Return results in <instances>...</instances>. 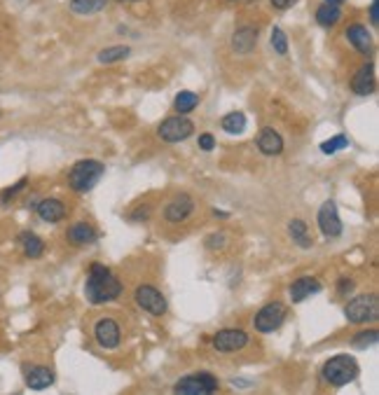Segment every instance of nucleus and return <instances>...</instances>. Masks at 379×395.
<instances>
[{
    "mask_svg": "<svg viewBox=\"0 0 379 395\" xmlns=\"http://www.w3.org/2000/svg\"><path fill=\"white\" fill-rule=\"evenodd\" d=\"M195 134V122L185 115H173V117H167L164 122L157 127V139L164 141V143H183L188 141L190 136Z\"/></svg>",
    "mask_w": 379,
    "mask_h": 395,
    "instance_id": "obj_6",
    "label": "nucleus"
},
{
    "mask_svg": "<svg viewBox=\"0 0 379 395\" xmlns=\"http://www.w3.org/2000/svg\"><path fill=\"white\" fill-rule=\"evenodd\" d=\"M134 300H136V304H138V309H143V311L150 313V316H164L169 309L167 297L162 295V290L157 288V285H150V283L136 285Z\"/></svg>",
    "mask_w": 379,
    "mask_h": 395,
    "instance_id": "obj_7",
    "label": "nucleus"
},
{
    "mask_svg": "<svg viewBox=\"0 0 379 395\" xmlns=\"http://www.w3.org/2000/svg\"><path fill=\"white\" fill-rule=\"evenodd\" d=\"M344 36H347L349 45H352L358 54L367 56V54H372V49H375L370 31H367V26H363V24H349L347 31H344Z\"/></svg>",
    "mask_w": 379,
    "mask_h": 395,
    "instance_id": "obj_14",
    "label": "nucleus"
},
{
    "mask_svg": "<svg viewBox=\"0 0 379 395\" xmlns=\"http://www.w3.org/2000/svg\"><path fill=\"white\" fill-rule=\"evenodd\" d=\"M36 213L40 215V220L49 222V225H56V222L64 220L68 211H66V204L61 202V199L47 197V199H42V202L36 206Z\"/></svg>",
    "mask_w": 379,
    "mask_h": 395,
    "instance_id": "obj_18",
    "label": "nucleus"
},
{
    "mask_svg": "<svg viewBox=\"0 0 379 395\" xmlns=\"http://www.w3.org/2000/svg\"><path fill=\"white\" fill-rule=\"evenodd\" d=\"M26 185H28V178H21L19 182H16V185L8 187V190H3V192H0V204H10V202H12V199L16 197V194L24 190Z\"/></svg>",
    "mask_w": 379,
    "mask_h": 395,
    "instance_id": "obj_31",
    "label": "nucleus"
},
{
    "mask_svg": "<svg viewBox=\"0 0 379 395\" xmlns=\"http://www.w3.org/2000/svg\"><path fill=\"white\" fill-rule=\"evenodd\" d=\"M288 232H291V239L299 248H312V237H309V227L304 220H299V217L291 220L288 222Z\"/></svg>",
    "mask_w": 379,
    "mask_h": 395,
    "instance_id": "obj_23",
    "label": "nucleus"
},
{
    "mask_svg": "<svg viewBox=\"0 0 379 395\" xmlns=\"http://www.w3.org/2000/svg\"><path fill=\"white\" fill-rule=\"evenodd\" d=\"M339 19H342V10H339V5L323 3L319 10H316V24L323 26V28H332Z\"/></svg>",
    "mask_w": 379,
    "mask_h": 395,
    "instance_id": "obj_24",
    "label": "nucleus"
},
{
    "mask_svg": "<svg viewBox=\"0 0 379 395\" xmlns=\"http://www.w3.org/2000/svg\"><path fill=\"white\" fill-rule=\"evenodd\" d=\"M258 45V26L253 24H246V26H239L230 38V47L234 54H251Z\"/></svg>",
    "mask_w": 379,
    "mask_h": 395,
    "instance_id": "obj_13",
    "label": "nucleus"
},
{
    "mask_svg": "<svg viewBox=\"0 0 379 395\" xmlns=\"http://www.w3.org/2000/svg\"><path fill=\"white\" fill-rule=\"evenodd\" d=\"M251 344V337L241 328H225L211 337V346L218 353H239Z\"/></svg>",
    "mask_w": 379,
    "mask_h": 395,
    "instance_id": "obj_10",
    "label": "nucleus"
},
{
    "mask_svg": "<svg viewBox=\"0 0 379 395\" xmlns=\"http://www.w3.org/2000/svg\"><path fill=\"white\" fill-rule=\"evenodd\" d=\"M316 220H319V230H321V234H323L326 239H337V237H342L344 225H342V220H339V213H337L335 202H330V199H328V202L321 204Z\"/></svg>",
    "mask_w": 379,
    "mask_h": 395,
    "instance_id": "obj_12",
    "label": "nucleus"
},
{
    "mask_svg": "<svg viewBox=\"0 0 379 395\" xmlns=\"http://www.w3.org/2000/svg\"><path fill=\"white\" fill-rule=\"evenodd\" d=\"M225 246H228V237H225V232L208 234V239H206V248L208 250H223Z\"/></svg>",
    "mask_w": 379,
    "mask_h": 395,
    "instance_id": "obj_33",
    "label": "nucleus"
},
{
    "mask_svg": "<svg viewBox=\"0 0 379 395\" xmlns=\"http://www.w3.org/2000/svg\"><path fill=\"white\" fill-rule=\"evenodd\" d=\"M197 106H199V96L195 91H180V94H176V99H173V108H176V112H180V115L192 112Z\"/></svg>",
    "mask_w": 379,
    "mask_h": 395,
    "instance_id": "obj_27",
    "label": "nucleus"
},
{
    "mask_svg": "<svg viewBox=\"0 0 379 395\" xmlns=\"http://www.w3.org/2000/svg\"><path fill=\"white\" fill-rule=\"evenodd\" d=\"M108 3L110 0H71V12L80 16H92L108 8Z\"/></svg>",
    "mask_w": 379,
    "mask_h": 395,
    "instance_id": "obj_22",
    "label": "nucleus"
},
{
    "mask_svg": "<svg viewBox=\"0 0 379 395\" xmlns=\"http://www.w3.org/2000/svg\"><path fill=\"white\" fill-rule=\"evenodd\" d=\"M377 313H379V302L375 293L354 297V300L344 307V316L354 325H363L367 320H377Z\"/></svg>",
    "mask_w": 379,
    "mask_h": 395,
    "instance_id": "obj_5",
    "label": "nucleus"
},
{
    "mask_svg": "<svg viewBox=\"0 0 379 395\" xmlns=\"http://www.w3.org/2000/svg\"><path fill=\"white\" fill-rule=\"evenodd\" d=\"M269 3H271V8H274V10H288V8H293L297 0H269Z\"/></svg>",
    "mask_w": 379,
    "mask_h": 395,
    "instance_id": "obj_36",
    "label": "nucleus"
},
{
    "mask_svg": "<svg viewBox=\"0 0 379 395\" xmlns=\"http://www.w3.org/2000/svg\"><path fill=\"white\" fill-rule=\"evenodd\" d=\"M213 215H216V217H228V213H225V211H213Z\"/></svg>",
    "mask_w": 379,
    "mask_h": 395,
    "instance_id": "obj_38",
    "label": "nucleus"
},
{
    "mask_svg": "<svg viewBox=\"0 0 379 395\" xmlns=\"http://www.w3.org/2000/svg\"><path fill=\"white\" fill-rule=\"evenodd\" d=\"M344 147H349V139L347 136H332V139H328L321 143V152L323 154H335L337 150H344Z\"/></svg>",
    "mask_w": 379,
    "mask_h": 395,
    "instance_id": "obj_29",
    "label": "nucleus"
},
{
    "mask_svg": "<svg viewBox=\"0 0 379 395\" xmlns=\"http://www.w3.org/2000/svg\"><path fill=\"white\" fill-rule=\"evenodd\" d=\"M352 91L356 96H370L375 91V66L367 61L352 77Z\"/></svg>",
    "mask_w": 379,
    "mask_h": 395,
    "instance_id": "obj_15",
    "label": "nucleus"
},
{
    "mask_svg": "<svg viewBox=\"0 0 379 395\" xmlns=\"http://www.w3.org/2000/svg\"><path fill=\"white\" fill-rule=\"evenodd\" d=\"M321 374H323L326 383L342 388L358 376V363H356V358L349 356V353H337V356H332L330 360H326Z\"/></svg>",
    "mask_w": 379,
    "mask_h": 395,
    "instance_id": "obj_3",
    "label": "nucleus"
},
{
    "mask_svg": "<svg viewBox=\"0 0 379 395\" xmlns=\"http://www.w3.org/2000/svg\"><path fill=\"white\" fill-rule=\"evenodd\" d=\"M258 150L267 157H276V154L284 152V139H281L279 131H274L271 127H265L262 131L258 134Z\"/></svg>",
    "mask_w": 379,
    "mask_h": 395,
    "instance_id": "obj_19",
    "label": "nucleus"
},
{
    "mask_svg": "<svg viewBox=\"0 0 379 395\" xmlns=\"http://www.w3.org/2000/svg\"><path fill=\"white\" fill-rule=\"evenodd\" d=\"M286 316H288V309L284 302H269V304H265L256 316H253V328H256L260 335H269V332L279 330L281 325H284Z\"/></svg>",
    "mask_w": 379,
    "mask_h": 395,
    "instance_id": "obj_8",
    "label": "nucleus"
},
{
    "mask_svg": "<svg viewBox=\"0 0 379 395\" xmlns=\"http://www.w3.org/2000/svg\"><path fill=\"white\" fill-rule=\"evenodd\" d=\"M319 290H321L319 278H314V276H299L297 280H293V283H291V288H288V295H291L293 304H299V302H304L307 297L316 295Z\"/></svg>",
    "mask_w": 379,
    "mask_h": 395,
    "instance_id": "obj_16",
    "label": "nucleus"
},
{
    "mask_svg": "<svg viewBox=\"0 0 379 395\" xmlns=\"http://www.w3.org/2000/svg\"><path fill=\"white\" fill-rule=\"evenodd\" d=\"M54 372L45 365H36V368H26V386L31 391H45L54 383Z\"/></svg>",
    "mask_w": 379,
    "mask_h": 395,
    "instance_id": "obj_20",
    "label": "nucleus"
},
{
    "mask_svg": "<svg viewBox=\"0 0 379 395\" xmlns=\"http://www.w3.org/2000/svg\"><path fill=\"white\" fill-rule=\"evenodd\" d=\"M220 127H223V131H228L230 136H239L246 131V115L239 110H232L228 112L223 119H220Z\"/></svg>",
    "mask_w": 379,
    "mask_h": 395,
    "instance_id": "obj_25",
    "label": "nucleus"
},
{
    "mask_svg": "<svg viewBox=\"0 0 379 395\" xmlns=\"http://www.w3.org/2000/svg\"><path fill=\"white\" fill-rule=\"evenodd\" d=\"M377 339H379V332L372 328V330H363V332H358V335L352 339V344L356 348H370V346H375L377 344Z\"/></svg>",
    "mask_w": 379,
    "mask_h": 395,
    "instance_id": "obj_28",
    "label": "nucleus"
},
{
    "mask_svg": "<svg viewBox=\"0 0 379 395\" xmlns=\"http://www.w3.org/2000/svg\"><path fill=\"white\" fill-rule=\"evenodd\" d=\"M370 24H372V26H377V24H379V14H377V0H372V5H370Z\"/></svg>",
    "mask_w": 379,
    "mask_h": 395,
    "instance_id": "obj_37",
    "label": "nucleus"
},
{
    "mask_svg": "<svg viewBox=\"0 0 379 395\" xmlns=\"http://www.w3.org/2000/svg\"><path fill=\"white\" fill-rule=\"evenodd\" d=\"M115 3H140V0H115Z\"/></svg>",
    "mask_w": 379,
    "mask_h": 395,
    "instance_id": "obj_40",
    "label": "nucleus"
},
{
    "mask_svg": "<svg viewBox=\"0 0 379 395\" xmlns=\"http://www.w3.org/2000/svg\"><path fill=\"white\" fill-rule=\"evenodd\" d=\"M106 173V166L99 159H80L71 166L68 171V187L73 192H89L96 182L101 180V176Z\"/></svg>",
    "mask_w": 379,
    "mask_h": 395,
    "instance_id": "obj_2",
    "label": "nucleus"
},
{
    "mask_svg": "<svg viewBox=\"0 0 379 395\" xmlns=\"http://www.w3.org/2000/svg\"><path fill=\"white\" fill-rule=\"evenodd\" d=\"M96 239H99V232H96V227L89 225V222H75V225H71L66 232V241L71 246H77V248L94 243Z\"/></svg>",
    "mask_w": 379,
    "mask_h": 395,
    "instance_id": "obj_17",
    "label": "nucleus"
},
{
    "mask_svg": "<svg viewBox=\"0 0 379 395\" xmlns=\"http://www.w3.org/2000/svg\"><path fill=\"white\" fill-rule=\"evenodd\" d=\"M132 54V49L127 45H112V47H106L103 51H99V64L103 66H110V64H117V61L127 59Z\"/></svg>",
    "mask_w": 379,
    "mask_h": 395,
    "instance_id": "obj_26",
    "label": "nucleus"
},
{
    "mask_svg": "<svg viewBox=\"0 0 379 395\" xmlns=\"http://www.w3.org/2000/svg\"><path fill=\"white\" fill-rule=\"evenodd\" d=\"M192 213H195V199L190 194H176L171 202L164 206L162 217L169 225H183V222L190 220Z\"/></svg>",
    "mask_w": 379,
    "mask_h": 395,
    "instance_id": "obj_11",
    "label": "nucleus"
},
{
    "mask_svg": "<svg viewBox=\"0 0 379 395\" xmlns=\"http://www.w3.org/2000/svg\"><path fill=\"white\" fill-rule=\"evenodd\" d=\"M354 290V280L352 278H339L337 280V293L339 295H349Z\"/></svg>",
    "mask_w": 379,
    "mask_h": 395,
    "instance_id": "obj_35",
    "label": "nucleus"
},
{
    "mask_svg": "<svg viewBox=\"0 0 379 395\" xmlns=\"http://www.w3.org/2000/svg\"><path fill=\"white\" fill-rule=\"evenodd\" d=\"M19 241H21V248H24V255L31 257V260H38V257L45 255V241L38 234L33 232H21L19 234Z\"/></svg>",
    "mask_w": 379,
    "mask_h": 395,
    "instance_id": "obj_21",
    "label": "nucleus"
},
{
    "mask_svg": "<svg viewBox=\"0 0 379 395\" xmlns=\"http://www.w3.org/2000/svg\"><path fill=\"white\" fill-rule=\"evenodd\" d=\"M326 3H330V5H342L344 0H326Z\"/></svg>",
    "mask_w": 379,
    "mask_h": 395,
    "instance_id": "obj_39",
    "label": "nucleus"
},
{
    "mask_svg": "<svg viewBox=\"0 0 379 395\" xmlns=\"http://www.w3.org/2000/svg\"><path fill=\"white\" fill-rule=\"evenodd\" d=\"M94 339L103 351H115L122 344V325L112 316H101L94 323Z\"/></svg>",
    "mask_w": 379,
    "mask_h": 395,
    "instance_id": "obj_9",
    "label": "nucleus"
},
{
    "mask_svg": "<svg viewBox=\"0 0 379 395\" xmlns=\"http://www.w3.org/2000/svg\"><path fill=\"white\" fill-rule=\"evenodd\" d=\"M150 215H152V206L150 204H140V206H136L132 213H129V220H132V222H148Z\"/></svg>",
    "mask_w": 379,
    "mask_h": 395,
    "instance_id": "obj_32",
    "label": "nucleus"
},
{
    "mask_svg": "<svg viewBox=\"0 0 379 395\" xmlns=\"http://www.w3.org/2000/svg\"><path fill=\"white\" fill-rule=\"evenodd\" d=\"M220 388V381L211 372H192V374L180 376L173 386V391L180 395H211Z\"/></svg>",
    "mask_w": 379,
    "mask_h": 395,
    "instance_id": "obj_4",
    "label": "nucleus"
},
{
    "mask_svg": "<svg viewBox=\"0 0 379 395\" xmlns=\"http://www.w3.org/2000/svg\"><path fill=\"white\" fill-rule=\"evenodd\" d=\"M197 143H199V147L204 152H211L213 147H216V139H213V134H201Z\"/></svg>",
    "mask_w": 379,
    "mask_h": 395,
    "instance_id": "obj_34",
    "label": "nucleus"
},
{
    "mask_svg": "<svg viewBox=\"0 0 379 395\" xmlns=\"http://www.w3.org/2000/svg\"><path fill=\"white\" fill-rule=\"evenodd\" d=\"M271 47L279 51V54H286V51H288V38L279 26L271 28Z\"/></svg>",
    "mask_w": 379,
    "mask_h": 395,
    "instance_id": "obj_30",
    "label": "nucleus"
},
{
    "mask_svg": "<svg viewBox=\"0 0 379 395\" xmlns=\"http://www.w3.org/2000/svg\"><path fill=\"white\" fill-rule=\"evenodd\" d=\"M122 280L115 276L106 265L92 262L89 265V276L84 280V297L92 304H108L122 295Z\"/></svg>",
    "mask_w": 379,
    "mask_h": 395,
    "instance_id": "obj_1",
    "label": "nucleus"
}]
</instances>
